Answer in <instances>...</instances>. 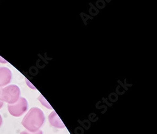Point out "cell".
<instances>
[{"label":"cell","mask_w":157,"mask_h":134,"mask_svg":"<svg viewBox=\"0 0 157 134\" xmlns=\"http://www.w3.org/2000/svg\"><path fill=\"white\" fill-rule=\"evenodd\" d=\"M2 124V117L1 115H0V127H1Z\"/></svg>","instance_id":"obj_8"},{"label":"cell","mask_w":157,"mask_h":134,"mask_svg":"<svg viewBox=\"0 0 157 134\" xmlns=\"http://www.w3.org/2000/svg\"><path fill=\"white\" fill-rule=\"evenodd\" d=\"M11 79V72L6 67H0V87L8 85Z\"/></svg>","instance_id":"obj_4"},{"label":"cell","mask_w":157,"mask_h":134,"mask_svg":"<svg viewBox=\"0 0 157 134\" xmlns=\"http://www.w3.org/2000/svg\"><path fill=\"white\" fill-rule=\"evenodd\" d=\"M20 134H43L42 131L41 130H38L36 132H34V133H32V132H29V131H23L20 133Z\"/></svg>","instance_id":"obj_6"},{"label":"cell","mask_w":157,"mask_h":134,"mask_svg":"<svg viewBox=\"0 0 157 134\" xmlns=\"http://www.w3.org/2000/svg\"><path fill=\"white\" fill-rule=\"evenodd\" d=\"M45 121V116L42 110L33 107L24 117L21 124L29 132L34 133L39 130Z\"/></svg>","instance_id":"obj_1"},{"label":"cell","mask_w":157,"mask_h":134,"mask_svg":"<svg viewBox=\"0 0 157 134\" xmlns=\"http://www.w3.org/2000/svg\"><path fill=\"white\" fill-rule=\"evenodd\" d=\"M28 109V102L25 98L21 97L13 103L8 105V110L10 114L14 117H20Z\"/></svg>","instance_id":"obj_3"},{"label":"cell","mask_w":157,"mask_h":134,"mask_svg":"<svg viewBox=\"0 0 157 134\" xmlns=\"http://www.w3.org/2000/svg\"><path fill=\"white\" fill-rule=\"evenodd\" d=\"M48 120L51 125L58 128H63L65 125L55 111L52 112L48 116Z\"/></svg>","instance_id":"obj_5"},{"label":"cell","mask_w":157,"mask_h":134,"mask_svg":"<svg viewBox=\"0 0 157 134\" xmlns=\"http://www.w3.org/2000/svg\"><path fill=\"white\" fill-rule=\"evenodd\" d=\"M20 88L15 85H10L2 90V99L8 105L16 103L20 99Z\"/></svg>","instance_id":"obj_2"},{"label":"cell","mask_w":157,"mask_h":134,"mask_svg":"<svg viewBox=\"0 0 157 134\" xmlns=\"http://www.w3.org/2000/svg\"><path fill=\"white\" fill-rule=\"evenodd\" d=\"M2 89L0 88V109H1L3 106V102L2 99Z\"/></svg>","instance_id":"obj_7"}]
</instances>
